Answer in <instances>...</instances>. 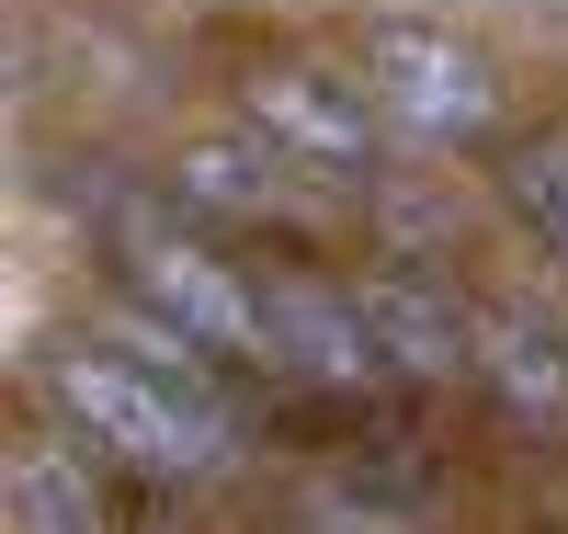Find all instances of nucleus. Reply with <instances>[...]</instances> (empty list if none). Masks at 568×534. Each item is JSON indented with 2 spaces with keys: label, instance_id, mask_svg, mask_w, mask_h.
I'll return each instance as SVG.
<instances>
[{
  "label": "nucleus",
  "instance_id": "nucleus-1",
  "mask_svg": "<svg viewBox=\"0 0 568 534\" xmlns=\"http://www.w3.org/2000/svg\"><path fill=\"white\" fill-rule=\"evenodd\" d=\"M45 410L69 421L80 455H114L125 477H160V490L216 477L227 444H240L227 399H216V364H194L171 330H149V342H58Z\"/></svg>",
  "mask_w": 568,
  "mask_h": 534
},
{
  "label": "nucleus",
  "instance_id": "nucleus-2",
  "mask_svg": "<svg viewBox=\"0 0 568 534\" xmlns=\"http://www.w3.org/2000/svg\"><path fill=\"white\" fill-rule=\"evenodd\" d=\"M114 273L149 308V330H171L194 364H273V296L240 251H216V228L136 216V228H114Z\"/></svg>",
  "mask_w": 568,
  "mask_h": 534
},
{
  "label": "nucleus",
  "instance_id": "nucleus-3",
  "mask_svg": "<svg viewBox=\"0 0 568 534\" xmlns=\"http://www.w3.org/2000/svg\"><path fill=\"white\" fill-rule=\"evenodd\" d=\"M353 69L375 91V125H387V149L409 160H466V149H489L500 137V69H489V46H466L455 23H364L353 46Z\"/></svg>",
  "mask_w": 568,
  "mask_h": 534
},
{
  "label": "nucleus",
  "instance_id": "nucleus-4",
  "mask_svg": "<svg viewBox=\"0 0 568 534\" xmlns=\"http://www.w3.org/2000/svg\"><path fill=\"white\" fill-rule=\"evenodd\" d=\"M240 125L262 137L284 171L342 182V193H364L375 171H387V125H375L364 69L307 58V46H296V58H251V69H240Z\"/></svg>",
  "mask_w": 568,
  "mask_h": 534
},
{
  "label": "nucleus",
  "instance_id": "nucleus-5",
  "mask_svg": "<svg viewBox=\"0 0 568 534\" xmlns=\"http://www.w3.org/2000/svg\"><path fill=\"white\" fill-rule=\"evenodd\" d=\"M466 386L478 410L511 432V444H568V330L535 308H478V353H466Z\"/></svg>",
  "mask_w": 568,
  "mask_h": 534
},
{
  "label": "nucleus",
  "instance_id": "nucleus-6",
  "mask_svg": "<svg viewBox=\"0 0 568 534\" xmlns=\"http://www.w3.org/2000/svg\"><path fill=\"white\" fill-rule=\"evenodd\" d=\"M353 296H364V330H375V364H387L398 386H466V353H478V308H466L444 273L387 262V273H364Z\"/></svg>",
  "mask_w": 568,
  "mask_h": 534
},
{
  "label": "nucleus",
  "instance_id": "nucleus-7",
  "mask_svg": "<svg viewBox=\"0 0 568 534\" xmlns=\"http://www.w3.org/2000/svg\"><path fill=\"white\" fill-rule=\"evenodd\" d=\"M262 296H273V364L307 375V386H375V330H364V296L329 273H296V262H262Z\"/></svg>",
  "mask_w": 568,
  "mask_h": 534
},
{
  "label": "nucleus",
  "instance_id": "nucleus-8",
  "mask_svg": "<svg viewBox=\"0 0 568 534\" xmlns=\"http://www.w3.org/2000/svg\"><path fill=\"white\" fill-rule=\"evenodd\" d=\"M296 171H284L262 137H194V149H171V216L194 228H284L296 216V193H284Z\"/></svg>",
  "mask_w": 568,
  "mask_h": 534
},
{
  "label": "nucleus",
  "instance_id": "nucleus-9",
  "mask_svg": "<svg viewBox=\"0 0 568 534\" xmlns=\"http://www.w3.org/2000/svg\"><path fill=\"white\" fill-rule=\"evenodd\" d=\"M0 501H12V534H114V501H103V477H91V455L58 444V432H12Z\"/></svg>",
  "mask_w": 568,
  "mask_h": 534
},
{
  "label": "nucleus",
  "instance_id": "nucleus-10",
  "mask_svg": "<svg viewBox=\"0 0 568 534\" xmlns=\"http://www.w3.org/2000/svg\"><path fill=\"white\" fill-rule=\"evenodd\" d=\"M500 205L524 216L535 251H557V262H568V125L511 137V160H500Z\"/></svg>",
  "mask_w": 568,
  "mask_h": 534
}]
</instances>
